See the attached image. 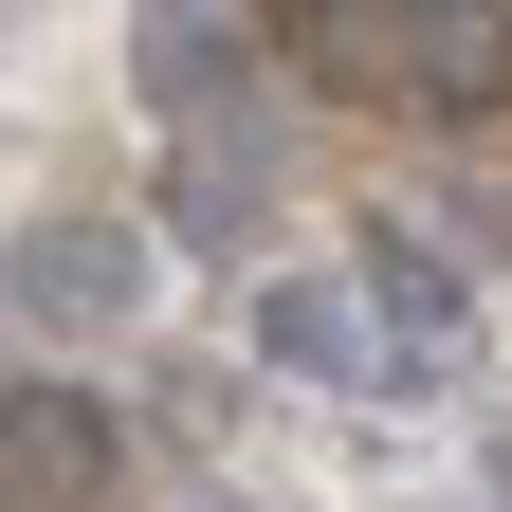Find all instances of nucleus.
<instances>
[{"instance_id":"3","label":"nucleus","mask_w":512,"mask_h":512,"mask_svg":"<svg viewBox=\"0 0 512 512\" xmlns=\"http://www.w3.org/2000/svg\"><path fill=\"white\" fill-rule=\"evenodd\" d=\"M128 494V421L74 366H0V512H110Z\"/></svg>"},{"instance_id":"7","label":"nucleus","mask_w":512,"mask_h":512,"mask_svg":"<svg viewBox=\"0 0 512 512\" xmlns=\"http://www.w3.org/2000/svg\"><path fill=\"white\" fill-rule=\"evenodd\" d=\"M202 512H275V494H202Z\"/></svg>"},{"instance_id":"6","label":"nucleus","mask_w":512,"mask_h":512,"mask_svg":"<svg viewBox=\"0 0 512 512\" xmlns=\"http://www.w3.org/2000/svg\"><path fill=\"white\" fill-rule=\"evenodd\" d=\"M494 512H512V421H494Z\"/></svg>"},{"instance_id":"1","label":"nucleus","mask_w":512,"mask_h":512,"mask_svg":"<svg viewBox=\"0 0 512 512\" xmlns=\"http://www.w3.org/2000/svg\"><path fill=\"white\" fill-rule=\"evenodd\" d=\"M0 311H19L37 348H110L128 311H147V220L128 202H37L0 238Z\"/></svg>"},{"instance_id":"5","label":"nucleus","mask_w":512,"mask_h":512,"mask_svg":"<svg viewBox=\"0 0 512 512\" xmlns=\"http://www.w3.org/2000/svg\"><path fill=\"white\" fill-rule=\"evenodd\" d=\"M220 92H238V37L202 19V0H147V110H165V128H202Z\"/></svg>"},{"instance_id":"4","label":"nucleus","mask_w":512,"mask_h":512,"mask_svg":"<svg viewBox=\"0 0 512 512\" xmlns=\"http://www.w3.org/2000/svg\"><path fill=\"white\" fill-rule=\"evenodd\" d=\"M238 348L275 366V384H311V403H403V384H384V330H366V293H348V275H256Z\"/></svg>"},{"instance_id":"2","label":"nucleus","mask_w":512,"mask_h":512,"mask_svg":"<svg viewBox=\"0 0 512 512\" xmlns=\"http://www.w3.org/2000/svg\"><path fill=\"white\" fill-rule=\"evenodd\" d=\"M330 275L366 293V330H384V384H403V403H439V384L476 366V275L458 256H439L421 220H348V256Z\"/></svg>"}]
</instances>
